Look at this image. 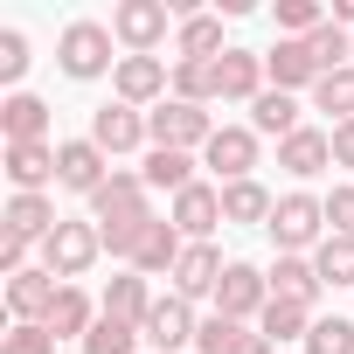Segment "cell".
Returning <instances> with one entry per match:
<instances>
[{
  "label": "cell",
  "mask_w": 354,
  "mask_h": 354,
  "mask_svg": "<svg viewBox=\"0 0 354 354\" xmlns=\"http://www.w3.org/2000/svg\"><path fill=\"white\" fill-rule=\"evenodd\" d=\"M91 223H97L104 250L125 264V257H132V243H139V230L153 223V188H146V174H139V167H118L111 181L91 195Z\"/></svg>",
  "instance_id": "1"
},
{
  "label": "cell",
  "mask_w": 354,
  "mask_h": 354,
  "mask_svg": "<svg viewBox=\"0 0 354 354\" xmlns=\"http://www.w3.org/2000/svg\"><path fill=\"white\" fill-rule=\"evenodd\" d=\"M118 35H111V21H91V15H77V21H63V35H56V70L70 77V84H97V77H111L118 70Z\"/></svg>",
  "instance_id": "2"
},
{
  "label": "cell",
  "mask_w": 354,
  "mask_h": 354,
  "mask_svg": "<svg viewBox=\"0 0 354 354\" xmlns=\"http://www.w3.org/2000/svg\"><path fill=\"white\" fill-rule=\"evenodd\" d=\"M264 230H271L278 257H313V250L326 243V195H313V188H285Z\"/></svg>",
  "instance_id": "3"
},
{
  "label": "cell",
  "mask_w": 354,
  "mask_h": 354,
  "mask_svg": "<svg viewBox=\"0 0 354 354\" xmlns=\"http://www.w3.org/2000/svg\"><path fill=\"white\" fill-rule=\"evenodd\" d=\"M174 28H181V15H167V0H118L111 8V35L125 56H160Z\"/></svg>",
  "instance_id": "4"
},
{
  "label": "cell",
  "mask_w": 354,
  "mask_h": 354,
  "mask_svg": "<svg viewBox=\"0 0 354 354\" xmlns=\"http://www.w3.org/2000/svg\"><path fill=\"white\" fill-rule=\"evenodd\" d=\"M111 97L132 104V111H153L174 97V56H118L111 70Z\"/></svg>",
  "instance_id": "5"
},
{
  "label": "cell",
  "mask_w": 354,
  "mask_h": 354,
  "mask_svg": "<svg viewBox=\"0 0 354 354\" xmlns=\"http://www.w3.org/2000/svg\"><path fill=\"white\" fill-rule=\"evenodd\" d=\"M97 257H104V236H97V223H70V216H63V223H56V236L35 250V264H42V271H56L63 285H77V278L97 264Z\"/></svg>",
  "instance_id": "6"
},
{
  "label": "cell",
  "mask_w": 354,
  "mask_h": 354,
  "mask_svg": "<svg viewBox=\"0 0 354 354\" xmlns=\"http://www.w3.org/2000/svg\"><path fill=\"white\" fill-rule=\"evenodd\" d=\"M111 174H118V167H111V153H104L91 132H84V139H56V188H63V195H84V202H91Z\"/></svg>",
  "instance_id": "7"
},
{
  "label": "cell",
  "mask_w": 354,
  "mask_h": 354,
  "mask_svg": "<svg viewBox=\"0 0 354 354\" xmlns=\"http://www.w3.org/2000/svg\"><path fill=\"white\" fill-rule=\"evenodd\" d=\"M146 132H153V146L202 153V146L216 139V118H209L202 104H181V97H167V104H153V111H146Z\"/></svg>",
  "instance_id": "8"
},
{
  "label": "cell",
  "mask_w": 354,
  "mask_h": 354,
  "mask_svg": "<svg viewBox=\"0 0 354 354\" xmlns=\"http://www.w3.org/2000/svg\"><path fill=\"white\" fill-rule=\"evenodd\" d=\"M257 153L264 139L250 125H216V139L202 146V167L216 174V188H230V181H257Z\"/></svg>",
  "instance_id": "9"
},
{
  "label": "cell",
  "mask_w": 354,
  "mask_h": 354,
  "mask_svg": "<svg viewBox=\"0 0 354 354\" xmlns=\"http://www.w3.org/2000/svg\"><path fill=\"white\" fill-rule=\"evenodd\" d=\"M264 306H271V278H264L257 264L230 257V271H223V285H216V313H223V319L257 326V319H264Z\"/></svg>",
  "instance_id": "10"
},
{
  "label": "cell",
  "mask_w": 354,
  "mask_h": 354,
  "mask_svg": "<svg viewBox=\"0 0 354 354\" xmlns=\"http://www.w3.org/2000/svg\"><path fill=\"white\" fill-rule=\"evenodd\" d=\"M167 223L181 230L188 243H216V230H230V223H223V188H216V181H195L188 195L167 202Z\"/></svg>",
  "instance_id": "11"
},
{
  "label": "cell",
  "mask_w": 354,
  "mask_h": 354,
  "mask_svg": "<svg viewBox=\"0 0 354 354\" xmlns=\"http://www.w3.org/2000/svg\"><path fill=\"white\" fill-rule=\"evenodd\" d=\"M264 91H271V77H264V49L230 42L223 63H216V97H223V104H257Z\"/></svg>",
  "instance_id": "12"
},
{
  "label": "cell",
  "mask_w": 354,
  "mask_h": 354,
  "mask_svg": "<svg viewBox=\"0 0 354 354\" xmlns=\"http://www.w3.org/2000/svg\"><path fill=\"white\" fill-rule=\"evenodd\" d=\"M91 139L111 153V160H125V153H153V132H146V111H132V104H97L91 111Z\"/></svg>",
  "instance_id": "13"
},
{
  "label": "cell",
  "mask_w": 354,
  "mask_h": 354,
  "mask_svg": "<svg viewBox=\"0 0 354 354\" xmlns=\"http://www.w3.org/2000/svg\"><path fill=\"white\" fill-rule=\"evenodd\" d=\"M139 333H146V347H153V354H188V347H195V333H202V319H195V306H188V299H174V292H167V299L146 313V326H139Z\"/></svg>",
  "instance_id": "14"
},
{
  "label": "cell",
  "mask_w": 354,
  "mask_h": 354,
  "mask_svg": "<svg viewBox=\"0 0 354 354\" xmlns=\"http://www.w3.org/2000/svg\"><path fill=\"white\" fill-rule=\"evenodd\" d=\"M181 250H188V236L174 230L167 216H153V223L139 230V243H132L125 271H139V278H174V264H181Z\"/></svg>",
  "instance_id": "15"
},
{
  "label": "cell",
  "mask_w": 354,
  "mask_h": 354,
  "mask_svg": "<svg viewBox=\"0 0 354 354\" xmlns=\"http://www.w3.org/2000/svg\"><path fill=\"white\" fill-rule=\"evenodd\" d=\"M264 77H271V91H306L313 97V84H319V63H313V42H292V35H278L271 49H264Z\"/></svg>",
  "instance_id": "16"
},
{
  "label": "cell",
  "mask_w": 354,
  "mask_h": 354,
  "mask_svg": "<svg viewBox=\"0 0 354 354\" xmlns=\"http://www.w3.org/2000/svg\"><path fill=\"white\" fill-rule=\"evenodd\" d=\"M56 292H63V278H56V271H42V264L15 271V278H8V313H15V326H42V319H49V306H56Z\"/></svg>",
  "instance_id": "17"
},
{
  "label": "cell",
  "mask_w": 354,
  "mask_h": 354,
  "mask_svg": "<svg viewBox=\"0 0 354 354\" xmlns=\"http://www.w3.org/2000/svg\"><path fill=\"white\" fill-rule=\"evenodd\" d=\"M278 167L292 174L299 188H306V181H319V174L333 167V132H319V125H299L292 139H278Z\"/></svg>",
  "instance_id": "18"
},
{
  "label": "cell",
  "mask_w": 354,
  "mask_h": 354,
  "mask_svg": "<svg viewBox=\"0 0 354 354\" xmlns=\"http://www.w3.org/2000/svg\"><path fill=\"white\" fill-rule=\"evenodd\" d=\"M223 271H230V264H223V250H216V243H188V250H181V264H174V299H188V306H195V299H216Z\"/></svg>",
  "instance_id": "19"
},
{
  "label": "cell",
  "mask_w": 354,
  "mask_h": 354,
  "mask_svg": "<svg viewBox=\"0 0 354 354\" xmlns=\"http://www.w3.org/2000/svg\"><path fill=\"white\" fill-rule=\"evenodd\" d=\"M8 181H15V195H49L56 188V139L8 146Z\"/></svg>",
  "instance_id": "20"
},
{
  "label": "cell",
  "mask_w": 354,
  "mask_h": 354,
  "mask_svg": "<svg viewBox=\"0 0 354 354\" xmlns=\"http://www.w3.org/2000/svg\"><path fill=\"white\" fill-rule=\"evenodd\" d=\"M223 15H181V28H174V63H223Z\"/></svg>",
  "instance_id": "21"
},
{
  "label": "cell",
  "mask_w": 354,
  "mask_h": 354,
  "mask_svg": "<svg viewBox=\"0 0 354 354\" xmlns=\"http://www.w3.org/2000/svg\"><path fill=\"white\" fill-rule=\"evenodd\" d=\"M56 195H8V216H0V230H8V236H28L35 250L56 236Z\"/></svg>",
  "instance_id": "22"
},
{
  "label": "cell",
  "mask_w": 354,
  "mask_h": 354,
  "mask_svg": "<svg viewBox=\"0 0 354 354\" xmlns=\"http://www.w3.org/2000/svg\"><path fill=\"white\" fill-rule=\"evenodd\" d=\"M97 306H104V319H125V326H146V313L160 306L153 299V278H139V271H118L104 292H97Z\"/></svg>",
  "instance_id": "23"
},
{
  "label": "cell",
  "mask_w": 354,
  "mask_h": 354,
  "mask_svg": "<svg viewBox=\"0 0 354 354\" xmlns=\"http://www.w3.org/2000/svg\"><path fill=\"white\" fill-rule=\"evenodd\" d=\"M97 319H104V306H97V299H91V292H84V285H63V292H56V306H49V319H42V326H49V333H56V340H77V347H84V333H91V326H97Z\"/></svg>",
  "instance_id": "24"
},
{
  "label": "cell",
  "mask_w": 354,
  "mask_h": 354,
  "mask_svg": "<svg viewBox=\"0 0 354 354\" xmlns=\"http://www.w3.org/2000/svg\"><path fill=\"white\" fill-rule=\"evenodd\" d=\"M0 132H8V146L49 139V104L35 91H8V97H0Z\"/></svg>",
  "instance_id": "25"
},
{
  "label": "cell",
  "mask_w": 354,
  "mask_h": 354,
  "mask_svg": "<svg viewBox=\"0 0 354 354\" xmlns=\"http://www.w3.org/2000/svg\"><path fill=\"white\" fill-rule=\"evenodd\" d=\"M271 209H278V195H271L264 181H230V188H223V223H230V230H264Z\"/></svg>",
  "instance_id": "26"
},
{
  "label": "cell",
  "mask_w": 354,
  "mask_h": 354,
  "mask_svg": "<svg viewBox=\"0 0 354 354\" xmlns=\"http://www.w3.org/2000/svg\"><path fill=\"white\" fill-rule=\"evenodd\" d=\"M195 167H202V153H174V146H153V153L139 160L146 188H167V195H188V188H195Z\"/></svg>",
  "instance_id": "27"
},
{
  "label": "cell",
  "mask_w": 354,
  "mask_h": 354,
  "mask_svg": "<svg viewBox=\"0 0 354 354\" xmlns=\"http://www.w3.org/2000/svg\"><path fill=\"white\" fill-rule=\"evenodd\" d=\"M313 319H319V306H299V299H271V306H264V319H257V333H264L271 347H285V340H299V347H306Z\"/></svg>",
  "instance_id": "28"
},
{
  "label": "cell",
  "mask_w": 354,
  "mask_h": 354,
  "mask_svg": "<svg viewBox=\"0 0 354 354\" xmlns=\"http://www.w3.org/2000/svg\"><path fill=\"white\" fill-rule=\"evenodd\" d=\"M299 111H306V104H299L292 91H264V97L250 104V132H257V139H292V132H299Z\"/></svg>",
  "instance_id": "29"
},
{
  "label": "cell",
  "mask_w": 354,
  "mask_h": 354,
  "mask_svg": "<svg viewBox=\"0 0 354 354\" xmlns=\"http://www.w3.org/2000/svg\"><path fill=\"white\" fill-rule=\"evenodd\" d=\"M264 278H271V299H299V306H319V292H326L319 271H313V257H278Z\"/></svg>",
  "instance_id": "30"
},
{
  "label": "cell",
  "mask_w": 354,
  "mask_h": 354,
  "mask_svg": "<svg viewBox=\"0 0 354 354\" xmlns=\"http://www.w3.org/2000/svg\"><path fill=\"white\" fill-rule=\"evenodd\" d=\"M257 340V326H243V319H223V313H209L202 319V333H195V354H243Z\"/></svg>",
  "instance_id": "31"
},
{
  "label": "cell",
  "mask_w": 354,
  "mask_h": 354,
  "mask_svg": "<svg viewBox=\"0 0 354 354\" xmlns=\"http://www.w3.org/2000/svg\"><path fill=\"white\" fill-rule=\"evenodd\" d=\"M313 111H326L333 125H347V118H354V63L313 84Z\"/></svg>",
  "instance_id": "32"
},
{
  "label": "cell",
  "mask_w": 354,
  "mask_h": 354,
  "mask_svg": "<svg viewBox=\"0 0 354 354\" xmlns=\"http://www.w3.org/2000/svg\"><path fill=\"white\" fill-rule=\"evenodd\" d=\"M313 63H319V77H333V70H347V63H354V35H347L333 15H326V21H319V35H313Z\"/></svg>",
  "instance_id": "33"
},
{
  "label": "cell",
  "mask_w": 354,
  "mask_h": 354,
  "mask_svg": "<svg viewBox=\"0 0 354 354\" xmlns=\"http://www.w3.org/2000/svg\"><path fill=\"white\" fill-rule=\"evenodd\" d=\"M313 271H319L326 292H333V285H354V236H326V243L313 250Z\"/></svg>",
  "instance_id": "34"
},
{
  "label": "cell",
  "mask_w": 354,
  "mask_h": 354,
  "mask_svg": "<svg viewBox=\"0 0 354 354\" xmlns=\"http://www.w3.org/2000/svg\"><path fill=\"white\" fill-rule=\"evenodd\" d=\"M174 97H181V104H223L216 97V63H174Z\"/></svg>",
  "instance_id": "35"
},
{
  "label": "cell",
  "mask_w": 354,
  "mask_h": 354,
  "mask_svg": "<svg viewBox=\"0 0 354 354\" xmlns=\"http://www.w3.org/2000/svg\"><path fill=\"white\" fill-rule=\"evenodd\" d=\"M139 326H125V319H97L91 333H84V354H139Z\"/></svg>",
  "instance_id": "36"
},
{
  "label": "cell",
  "mask_w": 354,
  "mask_h": 354,
  "mask_svg": "<svg viewBox=\"0 0 354 354\" xmlns=\"http://www.w3.org/2000/svg\"><path fill=\"white\" fill-rule=\"evenodd\" d=\"M306 354H354V319H340V313L313 319V333H306Z\"/></svg>",
  "instance_id": "37"
},
{
  "label": "cell",
  "mask_w": 354,
  "mask_h": 354,
  "mask_svg": "<svg viewBox=\"0 0 354 354\" xmlns=\"http://www.w3.org/2000/svg\"><path fill=\"white\" fill-rule=\"evenodd\" d=\"M28 35L21 28H0V84H8V91H21V77H28Z\"/></svg>",
  "instance_id": "38"
},
{
  "label": "cell",
  "mask_w": 354,
  "mask_h": 354,
  "mask_svg": "<svg viewBox=\"0 0 354 354\" xmlns=\"http://www.w3.org/2000/svg\"><path fill=\"white\" fill-rule=\"evenodd\" d=\"M326 236H354V181L326 188Z\"/></svg>",
  "instance_id": "39"
},
{
  "label": "cell",
  "mask_w": 354,
  "mask_h": 354,
  "mask_svg": "<svg viewBox=\"0 0 354 354\" xmlns=\"http://www.w3.org/2000/svg\"><path fill=\"white\" fill-rule=\"evenodd\" d=\"M56 347H63V340H56L49 326H15L8 340H0V354H56Z\"/></svg>",
  "instance_id": "40"
},
{
  "label": "cell",
  "mask_w": 354,
  "mask_h": 354,
  "mask_svg": "<svg viewBox=\"0 0 354 354\" xmlns=\"http://www.w3.org/2000/svg\"><path fill=\"white\" fill-rule=\"evenodd\" d=\"M28 264H35V243H28V236H8V230H0V271L15 278V271H28Z\"/></svg>",
  "instance_id": "41"
},
{
  "label": "cell",
  "mask_w": 354,
  "mask_h": 354,
  "mask_svg": "<svg viewBox=\"0 0 354 354\" xmlns=\"http://www.w3.org/2000/svg\"><path fill=\"white\" fill-rule=\"evenodd\" d=\"M333 167H347V174H354V118H347V125H333Z\"/></svg>",
  "instance_id": "42"
},
{
  "label": "cell",
  "mask_w": 354,
  "mask_h": 354,
  "mask_svg": "<svg viewBox=\"0 0 354 354\" xmlns=\"http://www.w3.org/2000/svg\"><path fill=\"white\" fill-rule=\"evenodd\" d=\"M333 21H340V28L354 35V0H333Z\"/></svg>",
  "instance_id": "43"
},
{
  "label": "cell",
  "mask_w": 354,
  "mask_h": 354,
  "mask_svg": "<svg viewBox=\"0 0 354 354\" xmlns=\"http://www.w3.org/2000/svg\"><path fill=\"white\" fill-rule=\"evenodd\" d=\"M243 354H278V347H271V340H264V333H257V340H250V347H243Z\"/></svg>",
  "instance_id": "44"
}]
</instances>
